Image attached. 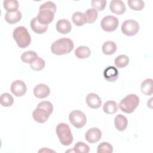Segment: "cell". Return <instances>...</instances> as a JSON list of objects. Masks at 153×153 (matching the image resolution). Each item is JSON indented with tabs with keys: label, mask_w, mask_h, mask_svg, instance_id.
<instances>
[{
	"label": "cell",
	"mask_w": 153,
	"mask_h": 153,
	"mask_svg": "<svg viewBox=\"0 0 153 153\" xmlns=\"http://www.w3.org/2000/svg\"><path fill=\"white\" fill-rule=\"evenodd\" d=\"M53 106L50 102L42 101L39 102L32 112L33 120L38 123L46 122L53 112Z\"/></svg>",
	"instance_id": "obj_1"
},
{
	"label": "cell",
	"mask_w": 153,
	"mask_h": 153,
	"mask_svg": "<svg viewBox=\"0 0 153 153\" xmlns=\"http://www.w3.org/2000/svg\"><path fill=\"white\" fill-rule=\"evenodd\" d=\"M74 47L72 39L68 38H61L55 41L51 45L52 53L56 55H63L69 53Z\"/></svg>",
	"instance_id": "obj_2"
},
{
	"label": "cell",
	"mask_w": 153,
	"mask_h": 153,
	"mask_svg": "<svg viewBox=\"0 0 153 153\" xmlns=\"http://www.w3.org/2000/svg\"><path fill=\"white\" fill-rule=\"evenodd\" d=\"M13 36L17 45L21 48L28 47L31 42V36L26 27L20 26L16 27L13 33Z\"/></svg>",
	"instance_id": "obj_3"
},
{
	"label": "cell",
	"mask_w": 153,
	"mask_h": 153,
	"mask_svg": "<svg viewBox=\"0 0 153 153\" xmlns=\"http://www.w3.org/2000/svg\"><path fill=\"white\" fill-rule=\"evenodd\" d=\"M139 97L134 94H130L122 99L119 103V108L123 112L132 113L139 104Z\"/></svg>",
	"instance_id": "obj_4"
},
{
	"label": "cell",
	"mask_w": 153,
	"mask_h": 153,
	"mask_svg": "<svg viewBox=\"0 0 153 153\" xmlns=\"http://www.w3.org/2000/svg\"><path fill=\"white\" fill-rule=\"evenodd\" d=\"M57 136L60 143L65 146L70 145L74 140L69 126L64 123H59L56 128Z\"/></svg>",
	"instance_id": "obj_5"
},
{
	"label": "cell",
	"mask_w": 153,
	"mask_h": 153,
	"mask_svg": "<svg viewBox=\"0 0 153 153\" xmlns=\"http://www.w3.org/2000/svg\"><path fill=\"white\" fill-rule=\"evenodd\" d=\"M69 120L73 126L77 128H81L85 126L87 122V117L85 114L79 110H74L69 115Z\"/></svg>",
	"instance_id": "obj_6"
},
{
	"label": "cell",
	"mask_w": 153,
	"mask_h": 153,
	"mask_svg": "<svg viewBox=\"0 0 153 153\" xmlns=\"http://www.w3.org/2000/svg\"><path fill=\"white\" fill-rule=\"evenodd\" d=\"M139 30V25L134 20L129 19L123 22L121 25L122 32L127 36H134Z\"/></svg>",
	"instance_id": "obj_7"
},
{
	"label": "cell",
	"mask_w": 153,
	"mask_h": 153,
	"mask_svg": "<svg viewBox=\"0 0 153 153\" xmlns=\"http://www.w3.org/2000/svg\"><path fill=\"white\" fill-rule=\"evenodd\" d=\"M118 20L114 16H106L102 19L100 25L102 29L108 32L115 30L118 26Z\"/></svg>",
	"instance_id": "obj_8"
},
{
	"label": "cell",
	"mask_w": 153,
	"mask_h": 153,
	"mask_svg": "<svg viewBox=\"0 0 153 153\" xmlns=\"http://www.w3.org/2000/svg\"><path fill=\"white\" fill-rule=\"evenodd\" d=\"M54 13L53 11L48 9L39 10L37 19L39 23L44 25H48L54 19Z\"/></svg>",
	"instance_id": "obj_9"
},
{
	"label": "cell",
	"mask_w": 153,
	"mask_h": 153,
	"mask_svg": "<svg viewBox=\"0 0 153 153\" xmlns=\"http://www.w3.org/2000/svg\"><path fill=\"white\" fill-rule=\"evenodd\" d=\"M10 89L11 93L15 96L21 97L26 93L27 87L24 81L18 79L12 82Z\"/></svg>",
	"instance_id": "obj_10"
},
{
	"label": "cell",
	"mask_w": 153,
	"mask_h": 153,
	"mask_svg": "<svg viewBox=\"0 0 153 153\" xmlns=\"http://www.w3.org/2000/svg\"><path fill=\"white\" fill-rule=\"evenodd\" d=\"M102 137V132L97 127H92L89 128L85 133V138L87 142L93 143L98 142Z\"/></svg>",
	"instance_id": "obj_11"
},
{
	"label": "cell",
	"mask_w": 153,
	"mask_h": 153,
	"mask_svg": "<svg viewBox=\"0 0 153 153\" xmlns=\"http://www.w3.org/2000/svg\"><path fill=\"white\" fill-rule=\"evenodd\" d=\"M50 89L44 84H38L33 88L34 96L39 99H44L50 94Z\"/></svg>",
	"instance_id": "obj_12"
},
{
	"label": "cell",
	"mask_w": 153,
	"mask_h": 153,
	"mask_svg": "<svg viewBox=\"0 0 153 153\" xmlns=\"http://www.w3.org/2000/svg\"><path fill=\"white\" fill-rule=\"evenodd\" d=\"M85 102L87 105L93 109H97L102 105V100L98 94L90 93L87 94L85 98Z\"/></svg>",
	"instance_id": "obj_13"
},
{
	"label": "cell",
	"mask_w": 153,
	"mask_h": 153,
	"mask_svg": "<svg viewBox=\"0 0 153 153\" xmlns=\"http://www.w3.org/2000/svg\"><path fill=\"white\" fill-rule=\"evenodd\" d=\"M109 9L113 13L117 15L123 14L126 10V7L121 0H112L109 4Z\"/></svg>",
	"instance_id": "obj_14"
},
{
	"label": "cell",
	"mask_w": 153,
	"mask_h": 153,
	"mask_svg": "<svg viewBox=\"0 0 153 153\" xmlns=\"http://www.w3.org/2000/svg\"><path fill=\"white\" fill-rule=\"evenodd\" d=\"M118 71L117 69L112 66H108L103 71V76L109 82L116 81L118 77Z\"/></svg>",
	"instance_id": "obj_15"
},
{
	"label": "cell",
	"mask_w": 153,
	"mask_h": 153,
	"mask_svg": "<svg viewBox=\"0 0 153 153\" xmlns=\"http://www.w3.org/2000/svg\"><path fill=\"white\" fill-rule=\"evenodd\" d=\"M56 28L57 32L60 33L66 34L70 32L72 29V26L69 20L66 19H60L57 22Z\"/></svg>",
	"instance_id": "obj_16"
},
{
	"label": "cell",
	"mask_w": 153,
	"mask_h": 153,
	"mask_svg": "<svg viewBox=\"0 0 153 153\" xmlns=\"http://www.w3.org/2000/svg\"><path fill=\"white\" fill-rule=\"evenodd\" d=\"M30 27L34 32L38 34H42L47 31L48 26L42 25L39 23L37 17H35L33 18L30 21Z\"/></svg>",
	"instance_id": "obj_17"
},
{
	"label": "cell",
	"mask_w": 153,
	"mask_h": 153,
	"mask_svg": "<svg viewBox=\"0 0 153 153\" xmlns=\"http://www.w3.org/2000/svg\"><path fill=\"white\" fill-rule=\"evenodd\" d=\"M114 125L117 130L123 131L125 130L127 127V118L121 114H118L114 118Z\"/></svg>",
	"instance_id": "obj_18"
},
{
	"label": "cell",
	"mask_w": 153,
	"mask_h": 153,
	"mask_svg": "<svg viewBox=\"0 0 153 153\" xmlns=\"http://www.w3.org/2000/svg\"><path fill=\"white\" fill-rule=\"evenodd\" d=\"M22 13L19 10L12 12H7L5 14V20L10 24H15L19 22L22 19Z\"/></svg>",
	"instance_id": "obj_19"
},
{
	"label": "cell",
	"mask_w": 153,
	"mask_h": 153,
	"mask_svg": "<svg viewBox=\"0 0 153 153\" xmlns=\"http://www.w3.org/2000/svg\"><path fill=\"white\" fill-rule=\"evenodd\" d=\"M102 51L106 55L113 54L117 49L116 44L112 41H107L102 45Z\"/></svg>",
	"instance_id": "obj_20"
},
{
	"label": "cell",
	"mask_w": 153,
	"mask_h": 153,
	"mask_svg": "<svg viewBox=\"0 0 153 153\" xmlns=\"http://www.w3.org/2000/svg\"><path fill=\"white\" fill-rule=\"evenodd\" d=\"M72 20L73 23L76 26H83L84 24L87 23V20H86L85 14L80 11L75 12L72 14Z\"/></svg>",
	"instance_id": "obj_21"
},
{
	"label": "cell",
	"mask_w": 153,
	"mask_h": 153,
	"mask_svg": "<svg viewBox=\"0 0 153 153\" xmlns=\"http://www.w3.org/2000/svg\"><path fill=\"white\" fill-rule=\"evenodd\" d=\"M91 51L90 48L84 45L79 46L75 50V55L78 59H86L90 56Z\"/></svg>",
	"instance_id": "obj_22"
},
{
	"label": "cell",
	"mask_w": 153,
	"mask_h": 153,
	"mask_svg": "<svg viewBox=\"0 0 153 153\" xmlns=\"http://www.w3.org/2000/svg\"><path fill=\"white\" fill-rule=\"evenodd\" d=\"M140 90L142 93L147 96H151L152 93V79L147 78L145 79L141 84Z\"/></svg>",
	"instance_id": "obj_23"
},
{
	"label": "cell",
	"mask_w": 153,
	"mask_h": 153,
	"mask_svg": "<svg viewBox=\"0 0 153 153\" xmlns=\"http://www.w3.org/2000/svg\"><path fill=\"white\" fill-rule=\"evenodd\" d=\"M103 110L107 114H114L118 111V105L115 101L108 100L103 104Z\"/></svg>",
	"instance_id": "obj_24"
},
{
	"label": "cell",
	"mask_w": 153,
	"mask_h": 153,
	"mask_svg": "<svg viewBox=\"0 0 153 153\" xmlns=\"http://www.w3.org/2000/svg\"><path fill=\"white\" fill-rule=\"evenodd\" d=\"M38 57L37 53L32 50H28L22 53L21 60L26 63H30Z\"/></svg>",
	"instance_id": "obj_25"
},
{
	"label": "cell",
	"mask_w": 153,
	"mask_h": 153,
	"mask_svg": "<svg viewBox=\"0 0 153 153\" xmlns=\"http://www.w3.org/2000/svg\"><path fill=\"white\" fill-rule=\"evenodd\" d=\"M19 5V2L16 0H5L3 2L4 8L7 12L17 11Z\"/></svg>",
	"instance_id": "obj_26"
},
{
	"label": "cell",
	"mask_w": 153,
	"mask_h": 153,
	"mask_svg": "<svg viewBox=\"0 0 153 153\" xmlns=\"http://www.w3.org/2000/svg\"><path fill=\"white\" fill-rule=\"evenodd\" d=\"M129 61L130 60L127 56L124 54H121V55L118 56L115 58L114 60V63L117 67L119 68H123L128 65Z\"/></svg>",
	"instance_id": "obj_27"
},
{
	"label": "cell",
	"mask_w": 153,
	"mask_h": 153,
	"mask_svg": "<svg viewBox=\"0 0 153 153\" xmlns=\"http://www.w3.org/2000/svg\"><path fill=\"white\" fill-rule=\"evenodd\" d=\"M0 103L2 106L9 107L13 104L14 99L10 94L8 93H4L1 96Z\"/></svg>",
	"instance_id": "obj_28"
},
{
	"label": "cell",
	"mask_w": 153,
	"mask_h": 153,
	"mask_svg": "<svg viewBox=\"0 0 153 153\" xmlns=\"http://www.w3.org/2000/svg\"><path fill=\"white\" fill-rule=\"evenodd\" d=\"M85 16L87 20V23H94L97 17L98 13L97 11L94 8H88L85 12Z\"/></svg>",
	"instance_id": "obj_29"
},
{
	"label": "cell",
	"mask_w": 153,
	"mask_h": 153,
	"mask_svg": "<svg viewBox=\"0 0 153 153\" xmlns=\"http://www.w3.org/2000/svg\"><path fill=\"white\" fill-rule=\"evenodd\" d=\"M45 63L44 60H43L42 58L38 57L35 60H33L32 62L30 63V68L32 69L35 71H39L43 69L45 67Z\"/></svg>",
	"instance_id": "obj_30"
},
{
	"label": "cell",
	"mask_w": 153,
	"mask_h": 153,
	"mask_svg": "<svg viewBox=\"0 0 153 153\" xmlns=\"http://www.w3.org/2000/svg\"><path fill=\"white\" fill-rule=\"evenodd\" d=\"M73 151L76 153H88L90 151V147L84 142H78L75 144Z\"/></svg>",
	"instance_id": "obj_31"
},
{
	"label": "cell",
	"mask_w": 153,
	"mask_h": 153,
	"mask_svg": "<svg viewBox=\"0 0 153 153\" xmlns=\"http://www.w3.org/2000/svg\"><path fill=\"white\" fill-rule=\"evenodd\" d=\"M127 4L129 7L134 11H140L145 6V3L142 0H128Z\"/></svg>",
	"instance_id": "obj_32"
},
{
	"label": "cell",
	"mask_w": 153,
	"mask_h": 153,
	"mask_svg": "<svg viewBox=\"0 0 153 153\" xmlns=\"http://www.w3.org/2000/svg\"><path fill=\"white\" fill-rule=\"evenodd\" d=\"M113 152V147L111 144L108 142H103L100 143L97 149V153H112Z\"/></svg>",
	"instance_id": "obj_33"
},
{
	"label": "cell",
	"mask_w": 153,
	"mask_h": 153,
	"mask_svg": "<svg viewBox=\"0 0 153 153\" xmlns=\"http://www.w3.org/2000/svg\"><path fill=\"white\" fill-rule=\"evenodd\" d=\"M106 0H93L91 2L92 7L97 11H103L106 7Z\"/></svg>",
	"instance_id": "obj_34"
},
{
	"label": "cell",
	"mask_w": 153,
	"mask_h": 153,
	"mask_svg": "<svg viewBox=\"0 0 153 153\" xmlns=\"http://www.w3.org/2000/svg\"><path fill=\"white\" fill-rule=\"evenodd\" d=\"M42 9L51 10L56 13V5L54 2H53L51 1H47L45 3L41 4V6L39 7V10H42Z\"/></svg>",
	"instance_id": "obj_35"
}]
</instances>
